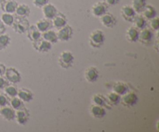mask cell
<instances>
[{"instance_id":"cell-35","label":"cell","mask_w":159,"mask_h":132,"mask_svg":"<svg viewBox=\"0 0 159 132\" xmlns=\"http://www.w3.org/2000/svg\"><path fill=\"white\" fill-rule=\"evenodd\" d=\"M150 26L152 28V30L155 31H158L159 29V18L158 16H155L154 18L151 19L150 20Z\"/></svg>"},{"instance_id":"cell-31","label":"cell","mask_w":159,"mask_h":132,"mask_svg":"<svg viewBox=\"0 0 159 132\" xmlns=\"http://www.w3.org/2000/svg\"><path fill=\"white\" fill-rule=\"evenodd\" d=\"M11 42V37L9 34H0V51H3L6 49Z\"/></svg>"},{"instance_id":"cell-14","label":"cell","mask_w":159,"mask_h":132,"mask_svg":"<svg viewBox=\"0 0 159 132\" xmlns=\"http://www.w3.org/2000/svg\"><path fill=\"white\" fill-rule=\"evenodd\" d=\"M18 6V2L16 0H5L2 3H0V7L3 12L8 13H14Z\"/></svg>"},{"instance_id":"cell-4","label":"cell","mask_w":159,"mask_h":132,"mask_svg":"<svg viewBox=\"0 0 159 132\" xmlns=\"http://www.w3.org/2000/svg\"><path fill=\"white\" fill-rule=\"evenodd\" d=\"M138 97L136 93L133 91H127V93L122 95L120 98V102L124 107H131L136 105L138 102Z\"/></svg>"},{"instance_id":"cell-38","label":"cell","mask_w":159,"mask_h":132,"mask_svg":"<svg viewBox=\"0 0 159 132\" xmlns=\"http://www.w3.org/2000/svg\"><path fill=\"white\" fill-rule=\"evenodd\" d=\"M8 84H9V82H8L6 77H4L3 75L0 76V89H4V88Z\"/></svg>"},{"instance_id":"cell-7","label":"cell","mask_w":159,"mask_h":132,"mask_svg":"<svg viewBox=\"0 0 159 132\" xmlns=\"http://www.w3.org/2000/svg\"><path fill=\"white\" fill-rule=\"evenodd\" d=\"M57 38L58 40H61L62 42H65L69 40L71 38L73 35V30L72 28L68 24L64 26L63 27L58 29L57 32Z\"/></svg>"},{"instance_id":"cell-12","label":"cell","mask_w":159,"mask_h":132,"mask_svg":"<svg viewBox=\"0 0 159 132\" xmlns=\"http://www.w3.org/2000/svg\"><path fill=\"white\" fill-rule=\"evenodd\" d=\"M84 76L87 82H95L99 79V71L94 66H90L85 69Z\"/></svg>"},{"instance_id":"cell-18","label":"cell","mask_w":159,"mask_h":132,"mask_svg":"<svg viewBox=\"0 0 159 132\" xmlns=\"http://www.w3.org/2000/svg\"><path fill=\"white\" fill-rule=\"evenodd\" d=\"M16 110L9 106H5L0 108V115L8 121H13L15 119Z\"/></svg>"},{"instance_id":"cell-32","label":"cell","mask_w":159,"mask_h":132,"mask_svg":"<svg viewBox=\"0 0 159 132\" xmlns=\"http://www.w3.org/2000/svg\"><path fill=\"white\" fill-rule=\"evenodd\" d=\"M5 94L8 96V97H14V96H17V93H18V89L16 85H10L8 84L6 87L4 88Z\"/></svg>"},{"instance_id":"cell-6","label":"cell","mask_w":159,"mask_h":132,"mask_svg":"<svg viewBox=\"0 0 159 132\" xmlns=\"http://www.w3.org/2000/svg\"><path fill=\"white\" fill-rule=\"evenodd\" d=\"M154 34L152 29L149 28H144L139 30V37L138 40L144 45H150L152 43Z\"/></svg>"},{"instance_id":"cell-36","label":"cell","mask_w":159,"mask_h":132,"mask_svg":"<svg viewBox=\"0 0 159 132\" xmlns=\"http://www.w3.org/2000/svg\"><path fill=\"white\" fill-rule=\"evenodd\" d=\"M9 104L8 96L5 93H0V107H5Z\"/></svg>"},{"instance_id":"cell-41","label":"cell","mask_w":159,"mask_h":132,"mask_svg":"<svg viewBox=\"0 0 159 132\" xmlns=\"http://www.w3.org/2000/svg\"><path fill=\"white\" fill-rule=\"evenodd\" d=\"M6 66L2 63H0V76L4 75L5 71H6Z\"/></svg>"},{"instance_id":"cell-16","label":"cell","mask_w":159,"mask_h":132,"mask_svg":"<svg viewBox=\"0 0 159 132\" xmlns=\"http://www.w3.org/2000/svg\"><path fill=\"white\" fill-rule=\"evenodd\" d=\"M99 18H100L101 23L106 27L113 28L116 23V19L115 18L113 14L110 13V12H107Z\"/></svg>"},{"instance_id":"cell-28","label":"cell","mask_w":159,"mask_h":132,"mask_svg":"<svg viewBox=\"0 0 159 132\" xmlns=\"http://www.w3.org/2000/svg\"><path fill=\"white\" fill-rule=\"evenodd\" d=\"M132 23H134V26H135L139 30L147 26V20L142 15H137Z\"/></svg>"},{"instance_id":"cell-5","label":"cell","mask_w":159,"mask_h":132,"mask_svg":"<svg viewBox=\"0 0 159 132\" xmlns=\"http://www.w3.org/2000/svg\"><path fill=\"white\" fill-rule=\"evenodd\" d=\"M4 75L9 83L17 84L21 80V75H20V71L12 67L6 68Z\"/></svg>"},{"instance_id":"cell-33","label":"cell","mask_w":159,"mask_h":132,"mask_svg":"<svg viewBox=\"0 0 159 132\" xmlns=\"http://www.w3.org/2000/svg\"><path fill=\"white\" fill-rule=\"evenodd\" d=\"M107 100L112 105H117L120 102V98L121 96H120L119 94H117L115 92H110L107 94Z\"/></svg>"},{"instance_id":"cell-34","label":"cell","mask_w":159,"mask_h":132,"mask_svg":"<svg viewBox=\"0 0 159 132\" xmlns=\"http://www.w3.org/2000/svg\"><path fill=\"white\" fill-rule=\"evenodd\" d=\"M10 107L15 110H19V109L22 108L24 107L23 105V102L18 97V96H14V97H11L10 100L9 101Z\"/></svg>"},{"instance_id":"cell-3","label":"cell","mask_w":159,"mask_h":132,"mask_svg":"<svg viewBox=\"0 0 159 132\" xmlns=\"http://www.w3.org/2000/svg\"><path fill=\"white\" fill-rule=\"evenodd\" d=\"M13 30L19 34H24L26 32L30 26V22L26 18L22 17H15L13 24L12 25Z\"/></svg>"},{"instance_id":"cell-29","label":"cell","mask_w":159,"mask_h":132,"mask_svg":"<svg viewBox=\"0 0 159 132\" xmlns=\"http://www.w3.org/2000/svg\"><path fill=\"white\" fill-rule=\"evenodd\" d=\"M147 5V0H132V7L137 13H141Z\"/></svg>"},{"instance_id":"cell-22","label":"cell","mask_w":159,"mask_h":132,"mask_svg":"<svg viewBox=\"0 0 159 132\" xmlns=\"http://www.w3.org/2000/svg\"><path fill=\"white\" fill-rule=\"evenodd\" d=\"M14 13H16V16L18 17L26 18L30 13V9L25 3H21V4H18Z\"/></svg>"},{"instance_id":"cell-10","label":"cell","mask_w":159,"mask_h":132,"mask_svg":"<svg viewBox=\"0 0 159 132\" xmlns=\"http://www.w3.org/2000/svg\"><path fill=\"white\" fill-rule=\"evenodd\" d=\"M30 118L29 111L25 108V107L16 110L15 119L16 122L20 125H24L27 123Z\"/></svg>"},{"instance_id":"cell-2","label":"cell","mask_w":159,"mask_h":132,"mask_svg":"<svg viewBox=\"0 0 159 132\" xmlns=\"http://www.w3.org/2000/svg\"><path fill=\"white\" fill-rule=\"evenodd\" d=\"M74 55L69 51H64L58 57V64L61 68H69L74 63Z\"/></svg>"},{"instance_id":"cell-15","label":"cell","mask_w":159,"mask_h":132,"mask_svg":"<svg viewBox=\"0 0 159 132\" xmlns=\"http://www.w3.org/2000/svg\"><path fill=\"white\" fill-rule=\"evenodd\" d=\"M41 9L43 16H44V18L48 19V20H51L57 13V8L54 5L51 4L49 2L45 5V6H43Z\"/></svg>"},{"instance_id":"cell-27","label":"cell","mask_w":159,"mask_h":132,"mask_svg":"<svg viewBox=\"0 0 159 132\" xmlns=\"http://www.w3.org/2000/svg\"><path fill=\"white\" fill-rule=\"evenodd\" d=\"M35 26H37V28L40 32L43 33L50 29V27L51 26V20L46 18L40 19L38 21H37V23H35Z\"/></svg>"},{"instance_id":"cell-40","label":"cell","mask_w":159,"mask_h":132,"mask_svg":"<svg viewBox=\"0 0 159 132\" xmlns=\"http://www.w3.org/2000/svg\"><path fill=\"white\" fill-rule=\"evenodd\" d=\"M6 31V26L3 23V22L2 21L1 19H0V34H5Z\"/></svg>"},{"instance_id":"cell-19","label":"cell","mask_w":159,"mask_h":132,"mask_svg":"<svg viewBox=\"0 0 159 132\" xmlns=\"http://www.w3.org/2000/svg\"><path fill=\"white\" fill-rule=\"evenodd\" d=\"M26 33L27 34L26 35L27 36V38L32 42L39 40L41 37V32L37 29L35 25H31V26H30Z\"/></svg>"},{"instance_id":"cell-37","label":"cell","mask_w":159,"mask_h":132,"mask_svg":"<svg viewBox=\"0 0 159 132\" xmlns=\"http://www.w3.org/2000/svg\"><path fill=\"white\" fill-rule=\"evenodd\" d=\"M50 0H33V4L37 8H42L43 6L48 4Z\"/></svg>"},{"instance_id":"cell-11","label":"cell","mask_w":159,"mask_h":132,"mask_svg":"<svg viewBox=\"0 0 159 132\" xmlns=\"http://www.w3.org/2000/svg\"><path fill=\"white\" fill-rule=\"evenodd\" d=\"M120 14L126 21L131 22V23L134 21L135 16H137V12H135L134 8L131 6H129V5H124L121 8Z\"/></svg>"},{"instance_id":"cell-26","label":"cell","mask_w":159,"mask_h":132,"mask_svg":"<svg viewBox=\"0 0 159 132\" xmlns=\"http://www.w3.org/2000/svg\"><path fill=\"white\" fill-rule=\"evenodd\" d=\"M113 91L119 94L120 96H122L127 91H129L128 85L124 82H116L113 85Z\"/></svg>"},{"instance_id":"cell-17","label":"cell","mask_w":159,"mask_h":132,"mask_svg":"<svg viewBox=\"0 0 159 132\" xmlns=\"http://www.w3.org/2000/svg\"><path fill=\"white\" fill-rule=\"evenodd\" d=\"M89 110L91 116L95 118H97V119H101V118L104 117L106 115V109L103 107L96 105V104H92Z\"/></svg>"},{"instance_id":"cell-9","label":"cell","mask_w":159,"mask_h":132,"mask_svg":"<svg viewBox=\"0 0 159 132\" xmlns=\"http://www.w3.org/2000/svg\"><path fill=\"white\" fill-rule=\"evenodd\" d=\"M108 6L105 2H97L91 8V13L96 17L102 16L107 12Z\"/></svg>"},{"instance_id":"cell-39","label":"cell","mask_w":159,"mask_h":132,"mask_svg":"<svg viewBox=\"0 0 159 132\" xmlns=\"http://www.w3.org/2000/svg\"><path fill=\"white\" fill-rule=\"evenodd\" d=\"M120 2V0H105V2L107 3V6H113L115 5L118 4Z\"/></svg>"},{"instance_id":"cell-13","label":"cell","mask_w":159,"mask_h":132,"mask_svg":"<svg viewBox=\"0 0 159 132\" xmlns=\"http://www.w3.org/2000/svg\"><path fill=\"white\" fill-rule=\"evenodd\" d=\"M52 22L51 24L56 29H60V28L63 27L64 26L67 24L68 23V20L66 18V16L63 14L62 12H58L56 14L55 16L52 19Z\"/></svg>"},{"instance_id":"cell-24","label":"cell","mask_w":159,"mask_h":132,"mask_svg":"<svg viewBox=\"0 0 159 132\" xmlns=\"http://www.w3.org/2000/svg\"><path fill=\"white\" fill-rule=\"evenodd\" d=\"M41 37L44 40H48L51 43H55L58 41V38H57V32L54 30H48L43 32L41 34Z\"/></svg>"},{"instance_id":"cell-42","label":"cell","mask_w":159,"mask_h":132,"mask_svg":"<svg viewBox=\"0 0 159 132\" xmlns=\"http://www.w3.org/2000/svg\"><path fill=\"white\" fill-rule=\"evenodd\" d=\"M4 1H5V0H0V3H2V2H4Z\"/></svg>"},{"instance_id":"cell-8","label":"cell","mask_w":159,"mask_h":132,"mask_svg":"<svg viewBox=\"0 0 159 132\" xmlns=\"http://www.w3.org/2000/svg\"><path fill=\"white\" fill-rule=\"evenodd\" d=\"M33 47L38 52L46 53L48 52L51 49V48H52V43L40 37L39 40L33 42Z\"/></svg>"},{"instance_id":"cell-25","label":"cell","mask_w":159,"mask_h":132,"mask_svg":"<svg viewBox=\"0 0 159 132\" xmlns=\"http://www.w3.org/2000/svg\"><path fill=\"white\" fill-rule=\"evenodd\" d=\"M141 13L147 20H150L151 19L154 18V17H155L157 16V12L154 6H151V5L148 4L146 5V6L144 7V9H143V11Z\"/></svg>"},{"instance_id":"cell-30","label":"cell","mask_w":159,"mask_h":132,"mask_svg":"<svg viewBox=\"0 0 159 132\" xmlns=\"http://www.w3.org/2000/svg\"><path fill=\"white\" fill-rule=\"evenodd\" d=\"M1 20L3 22L6 26H12L15 20V16L12 13H8V12H3L1 15Z\"/></svg>"},{"instance_id":"cell-1","label":"cell","mask_w":159,"mask_h":132,"mask_svg":"<svg viewBox=\"0 0 159 132\" xmlns=\"http://www.w3.org/2000/svg\"><path fill=\"white\" fill-rule=\"evenodd\" d=\"M89 41V44L93 48H100L102 45H103L104 41H105V34H104L103 31L100 30H93L90 34Z\"/></svg>"},{"instance_id":"cell-21","label":"cell","mask_w":159,"mask_h":132,"mask_svg":"<svg viewBox=\"0 0 159 132\" xmlns=\"http://www.w3.org/2000/svg\"><path fill=\"white\" fill-rule=\"evenodd\" d=\"M139 37V30L137 29L135 26H130L126 31V39L129 42H136L138 40Z\"/></svg>"},{"instance_id":"cell-23","label":"cell","mask_w":159,"mask_h":132,"mask_svg":"<svg viewBox=\"0 0 159 132\" xmlns=\"http://www.w3.org/2000/svg\"><path fill=\"white\" fill-rule=\"evenodd\" d=\"M92 101L94 104L103 107L104 108H111L110 103L108 102L107 98L101 94L93 95V98H92Z\"/></svg>"},{"instance_id":"cell-20","label":"cell","mask_w":159,"mask_h":132,"mask_svg":"<svg viewBox=\"0 0 159 132\" xmlns=\"http://www.w3.org/2000/svg\"><path fill=\"white\" fill-rule=\"evenodd\" d=\"M17 96L23 101V102H29L34 98V94L30 89L26 88L18 89Z\"/></svg>"}]
</instances>
